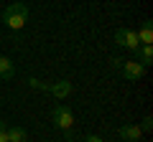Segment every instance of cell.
<instances>
[{"label": "cell", "mask_w": 153, "mask_h": 142, "mask_svg": "<svg viewBox=\"0 0 153 142\" xmlns=\"http://www.w3.org/2000/svg\"><path fill=\"white\" fill-rule=\"evenodd\" d=\"M28 20V8L23 5V3H13V5L5 8V13H3V23H5L10 31H21L23 26H26Z\"/></svg>", "instance_id": "cell-1"}, {"label": "cell", "mask_w": 153, "mask_h": 142, "mask_svg": "<svg viewBox=\"0 0 153 142\" xmlns=\"http://www.w3.org/2000/svg\"><path fill=\"white\" fill-rule=\"evenodd\" d=\"M51 117H54V124L59 127V130H64V132H69V130H71V124H74V112H71L69 107H64V104L54 107Z\"/></svg>", "instance_id": "cell-2"}, {"label": "cell", "mask_w": 153, "mask_h": 142, "mask_svg": "<svg viewBox=\"0 0 153 142\" xmlns=\"http://www.w3.org/2000/svg\"><path fill=\"white\" fill-rule=\"evenodd\" d=\"M115 41H117V46H123V48H130V51H138V46H140V41H138L135 31H130V28H117V33H115Z\"/></svg>", "instance_id": "cell-3"}, {"label": "cell", "mask_w": 153, "mask_h": 142, "mask_svg": "<svg viewBox=\"0 0 153 142\" xmlns=\"http://www.w3.org/2000/svg\"><path fill=\"white\" fill-rule=\"evenodd\" d=\"M123 76L128 79V81H138V79L146 74V66L138 64V61H123Z\"/></svg>", "instance_id": "cell-4"}, {"label": "cell", "mask_w": 153, "mask_h": 142, "mask_svg": "<svg viewBox=\"0 0 153 142\" xmlns=\"http://www.w3.org/2000/svg\"><path fill=\"white\" fill-rule=\"evenodd\" d=\"M49 91L54 94L56 99H66V97L71 94V81L61 79V81H56V84H49Z\"/></svg>", "instance_id": "cell-5"}, {"label": "cell", "mask_w": 153, "mask_h": 142, "mask_svg": "<svg viewBox=\"0 0 153 142\" xmlns=\"http://www.w3.org/2000/svg\"><path fill=\"white\" fill-rule=\"evenodd\" d=\"M117 135L123 137V140H130V142H135V140H140V135H143V130L138 124H125V127H120V132Z\"/></svg>", "instance_id": "cell-6"}, {"label": "cell", "mask_w": 153, "mask_h": 142, "mask_svg": "<svg viewBox=\"0 0 153 142\" xmlns=\"http://www.w3.org/2000/svg\"><path fill=\"white\" fill-rule=\"evenodd\" d=\"M135 61H138V64H143V66H151L153 64V46H138Z\"/></svg>", "instance_id": "cell-7"}, {"label": "cell", "mask_w": 153, "mask_h": 142, "mask_svg": "<svg viewBox=\"0 0 153 142\" xmlns=\"http://www.w3.org/2000/svg\"><path fill=\"white\" fill-rule=\"evenodd\" d=\"M16 76V66H13L10 59L0 56V79H13Z\"/></svg>", "instance_id": "cell-8"}, {"label": "cell", "mask_w": 153, "mask_h": 142, "mask_svg": "<svg viewBox=\"0 0 153 142\" xmlns=\"http://www.w3.org/2000/svg\"><path fill=\"white\" fill-rule=\"evenodd\" d=\"M135 36H138V41H140L143 46H151V41H153V26H151V20L143 23L140 33H135Z\"/></svg>", "instance_id": "cell-9"}, {"label": "cell", "mask_w": 153, "mask_h": 142, "mask_svg": "<svg viewBox=\"0 0 153 142\" xmlns=\"http://www.w3.org/2000/svg\"><path fill=\"white\" fill-rule=\"evenodd\" d=\"M8 142H26V130L23 127H8Z\"/></svg>", "instance_id": "cell-10"}, {"label": "cell", "mask_w": 153, "mask_h": 142, "mask_svg": "<svg viewBox=\"0 0 153 142\" xmlns=\"http://www.w3.org/2000/svg\"><path fill=\"white\" fill-rule=\"evenodd\" d=\"M28 86H31V89H44V91H49V84L38 81V79H28Z\"/></svg>", "instance_id": "cell-11"}, {"label": "cell", "mask_w": 153, "mask_h": 142, "mask_svg": "<svg viewBox=\"0 0 153 142\" xmlns=\"http://www.w3.org/2000/svg\"><path fill=\"white\" fill-rule=\"evenodd\" d=\"M151 127H153V119H151V117H146L143 124H140V130H151Z\"/></svg>", "instance_id": "cell-12"}, {"label": "cell", "mask_w": 153, "mask_h": 142, "mask_svg": "<svg viewBox=\"0 0 153 142\" xmlns=\"http://www.w3.org/2000/svg\"><path fill=\"white\" fill-rule=\"evenodd\" d=\"M84 142H105V140H102V137H94V135H87V140H84Z\"/></svg>", "instance_id": "cell-13"}, {"label": "cell", "mask_w": 153, "mask_h": 142, "mask_svg": "<svg viewBox=\"0 0 153 142\" xmlns=\"http://www.w3.org/2000/svg\"><path fill=\"white\" fill-rule=\"evenodd\" d=\"M5 130H8V127H5ZM5 130H0V142H8V132Z\"/></svg>", "instance_id": "cell-14"}]
</instances>
